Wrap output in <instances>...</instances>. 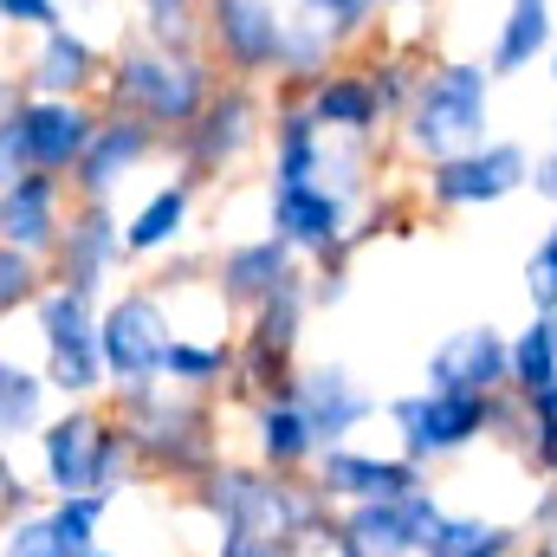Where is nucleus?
Wrapping results in <instances>:
<instances>
[{
    "label": "nucleus",
    "mask_w": 557,
    "mask_h": 557,
    "mask_svg": "<svg viewBox=\"0 0 557 557\" xmlns=\"http://www.w3.org/2000/svg\"><path fill=\"white\" fill-rule=\"evenodd\" d=\"M421 557H525V525H506L486 512H441L434 545Z\"/></svg>",
    "instance_id": "obj_32"
},
{
    "label": "nucleus",
    "mask_w": 557,
    "mask_h": 557,
    "mask_svg": "<svg viewBox=\"0 0 557 557\" xmlns=\"http://www.w3.org/2000/svg\"><path fill=\"white\" fill-rule=\"evenodd\" d=\"M52 409H59V396H52L46 370L26 363V357H13V350H0V447L33 441Z\"/></svg>",
    "instance_id": "obj_31"
},
{
    "label": "nucleus",
    "mask_w": 557,
    "mask_h": 557,
    "mask_svg": "<svg viewBox=\"0 0 557 557\" xmlns=\"http://www.w3.org/2000/svg\"><path fill=\"white\" fill-rule=\"evenodd\" d=\"M169 344H175V298L156 292L149 278H124L98 298V357L111 396L162 389Z\"/></svg>",
    "instance_id": "obj_8"
},
{
    "label": "nucleus",
    "mask_w": 557,
    "mask_h": 557,
    "mask_svg": "<svg viewBox=\"0 0 557 557\" xmlns=\"http://www.w3.org/2000/svg\"><path fill=\"white\" fill-rule=\"evenodd\" d=\"M33 460H39L46 499H65V493H111L117 499L137 480L131 428L111 403H59L46 428L33 434Z\"/></svg>",
    "instance_id": "obj_3"
},
{
    "label": "nucleus",
    "mask_w": 557,
    "mask_h": 557,
    "mask_svg": "<svg viewBox=\"0 0 557 557\" xmlns=\"http://www.w3.org/2000/svg\"><path fill=\"white\" fill-rule=\"evenodd\" d=\"M65 214H72V182H59V175H33L26 169V175H13L0 188V240L33 253V260H46L59 247Z\"/></svg>",
    "instance_id": "obj_24"
},
{
    "label": "nucleus",
    "mask_w": 557,
    "mask_h": 557,
    "mask_svg": "<svg viewBox=\"0 0 557 557\" xmlns=\"http://www.w3.org/2000/svg\"><path fill=\"white\" fill-rule=\"evenodd\" d=\"M39 331V370L52 383L59 403H104V357H98V298L72 292V285H46L39 305L26 311Z\"/></svg>",
    "instance_id": "obj_10"
},
{
    "label": "nucleus",
    "mask_w": 557,
    "mask_h": 557,
    "mask_svg": "<svg viewBox=\"0 0 557 557\" xmlns=\"http://www.w3.org/2000/svg\"><path fill=\"white\" fill-rule=\"evenodd\" d=\"M305 324H311V292L305 278H292L273 292L260 311L240 318V344H234V383L227 403L253 409V403H292L298 396V370H305Z\"/></svg>",
    "instance_id": "obj_9"
},
{
    "label": "nucleus",
    "mask_w": 557,
    "mask_h": 557,
    "mask_svg": "<svg viewBox=\"0 0 557 557\" xmlns=\"http://www.w3.org/2000/svg\"><path fill=\"white\" fill-rule=\"evenodd\" d=\"M421 0H292V20L311 26L331 52H357L376 39L389 13H416Z\"/></svg>",
    "instance_id": "obj_30"
},
{
    "label": "nucleus",
    "mask_w": 557,
    "mask_h": 557,
    "mask_svg": "<svg viewBox=\"0 0 557 557\" xmlns=\"http://www.w3.org/2000/svg\"><path fill=\"white\" fill-rule=\"evenodd\" d=\"M85 557H117V552H104V545H98V552H85Z\"/></svg>",
    "instance_id": "obj_49"
},
{
    "label": "nucleus",
    "mask_w": 557,
    "mask_h": 557,
    "mask_svg": "<svg viewBox=\"0 0 557 557\" xmlns=\"http://www.w3.org/2000/svg\"><path fill=\"white\" fill-rule=\"evenodd\" d=\"M389 434H396V454L416 460V467H441L480 441H519L525 428V403L506 389V396H447V389H409L396 396L389 409Z\"/></svg>",
    "instance_id": "obj_6"
},
{
    "label": "nucleus",
    "mask_w": 557,
    "mask_h": 557,
    "mask_svg": "<svg viewBox=\"0 0 557 557\" xmlns=\"http://www.w3.org/2000/svg\"><path fill=\"white\" fill-rule=\"evenodd\" d=\"M0 557H72V552L59 545V532H52V519L39 506V512H20V519L0 525Z\"/></svg>",
    "instance_id": "obj_39"
},
{
    "label": "nucleus",
    "mask_w": 557,
    "mask_h": 557,
    "mask_svg": "<svg viewBox=\"0 0 557 557\" xmlns=\"http://www.w3.org/2000/svg\"><path fill=\"white\" fill-rule=\"evenodd\" d=\"M201 52L221 78L273 85L285 59V7L278 0H201Z\"/></svg>",
    "instance_id": "obj_12"
},
{
    "label": "nucleus",
    "mask_w": 557,
    "mask_h": 557,
    "mask_svg": "<svg viewBox=\"0 0 557 557\" xmlns=\"http://www.w3.org/2000/svg\"><path fill=\"white\" fill-rule=\"evenodd\" d=\"M195 201H201L195 182H182V175L156 182L137 208L124 214V260L131 267H156L162 253H175L188 240V227H195Z\"/></svg>",
    "instance_id": "obj_25"
},
{
    "label": "nucleus",
    "mask_w": 557,
    "mask_h": 557,
    "mask_svg": "<svg viewBox=\"0 0 557 557\" xmlns=\"http://www.w3.org/2000/svg\"><path fill=\"white\" fill-rule=\"evenodd\" d=\"M208 557H292V545L267 539V532H214V552Z\"/></svg>",
    "instance_id": "obj_43"
},
{
    "label": "nucleus",
    "mask_w": 557,
    "mask_h": 557,
    "mask_svg": "<svg viewBox=\"0 0 557 557\" xmlns=\"http://www.w3.org/2000/svg\"><path fill=\"white\" fill-rule=\"evenodd\" d=\"M98 117H104L98 98H26V104L13 111L26 169H33V175L72 182V169H78L85 143H91V131H98Z\"/></svg>",
    "instance_id": "obj_19"
},
{
    "label": "nucleus",
    "mask_w": 557,
    "mask_h": 557,
    "mask_svg": "<svg viewBox=\"0 0 557 557\" xmlns=\"http://www.w3.org/2000/svg\"><path fill=\"white\" fill-rule=\"evenodd\" d=\"M46 285H52L46 260H33V253H20V247L0 240V324H13L20 311H33Z\"/></svg>",
    "instance_id": "obj_38"
},
{
    "label": "nucleus",
    "mask_w": 557,
    "mask_h": 557,
    "mask_svg": "<svg viewBox=\"0 0 557 557\" xmlns=\"http://www.w3.org/2000/svg\"><path fill=\"white\" fill-rule=\"evenodd\" d=\"M137 33L169 52H201V0H137Z\"/></svg>",
    "instance_id": "obj_36"
},
{
    "label": "nucleus",
    "mask_w": 557,
    "mask_h": 557,
    "mask_svg": "<svg viewBox=\"0 0 557 557\" xmlns=\"http://www.w3.org/2000/svg\"><path fill=\"white\" fill-rule=\"evenodd\" d=\"M350 201L331 195L324 182H267V234L285 240L305 267L318 260H350Z\"/></svg>",
    "instance_id": "obj_15"
},
{
    "label": "nucleus",
    "mask_w": 557,
    "mask_h": 557,
    "mask_svg": "<svg viewBox=\"0 0 557 557\" xmlns=\"http://www.w3.org/2000/svg\"><path fill=\"white\" fill-rule=\"evenodd\" d=\"M311 486L331 506H370V499H403L428 486V467L403 460L396 447H363V441H337L311 460Z\"/></svg>",
    "instance_id": "obj_16"
},
{
    "label": "nucleus",
    "mask_w": 557,
    "mask_h": 557,
    "mask_svg": "<svg viewBox=\"0 0 557 557\" xmlns=\"http://www.w3.org/2000/svg\"><path fill=\"white\" fill-rule=\"evenodd\" d=\"M441 512H447V506H441L434 480H428L421 493H403V499L337 506L331 539H324V557H421L434 545Z\"/></svg>",
    "instance_id": "obj_13"
},
{
    "label": "nucleus",
    "mask_w": 557,
    "mask_h": 557,
    "mask_svg": "<svg viewBox=\"0 0 557 557\" xmlns=\"http://www.w3.org/2000/svg\"><path fill=\"white\" fill-rule=\"evenodd\" d=\"M532 188V149L512 137H486L460 156H441L421 169V208L434 214H480V208H499L512 195Z\"/></svg>",
    "instance_id": "obj_11"
},
{
    "label": "nucleus",
    "mask_w": 557,
    "mask_h": 557,
    "mask_svg": "<svg viewBox=\"0 0 557 557\" xmlns=\"http://www.w3.org/2000/svg\"><path fill=\"white\" fill-rule=\"evenodd\" d=\"M331 137L311 124V111L298 98L273 91V131H267V182H318Z\"/></svg>",
    "instance_id": "obj_29"
},
{
    "label": "nucleus",
    "mask_w": 557,
    "mask_h": 557,
    "mask_svg": "<svg viewBox=\"0 0 557 557\" xmlns=\"http://www.w3.org/2000/svg\"><path fill=\"white\" fill-rule=\"evenodd\" d=\"M305 421H311V434H318V447H337V441H357L370 421H376V396L363 389V376L350 370V363H305L298 370V396H292Z\"/></svg>",
    "instance_id": "obj_23"
},
{
    "label": "nucleus",
    "mask_w": 557,
    "mask_h": 557,
    "mask_svg": "<svg viewBox=\"0 0 557 557\" xmlns=\"http://www.w3.org/2000/svg\"><path fill=\"white\" fill-rule=\"evenodd\" d=\"M525 305L532 311H557V208L539 234V247L525 253Z\"/></svg>",
    "instance_id": "obj_40"
},
{
    "label": "nucleus",
    "mask_w": 557,
    "mask_h": 557,
    "mask_svg": "<svg viewBox=\"0 0 557 557\" xmlns=\"http://www.w3.org/2000/svg\"><path fill=\"white\" fill-rule=\"evenodd\" d=\"M13 175H26V149H20V124L0 117V188H7Z\"/></svg>",
    "instance_id": "obj_44"
},
{
    "label": "nucleus",
    "mask_w": 557,
    "mask_h": 557,
    "mask_svg": "<svg viewBox=\"0 0 557 557\" xmlns=\"http://www.w3.org/2000/svg\"><path fill=\"white\" fill-rule=\"evenodd\" d=\"M506 376H512V331L499 324H460L421 363V389L447 396H506Z\"/></svg>",
    "instance_id": "obj_18"
},
{
    "label": "nucleus",
    "mask_w": 557,
    "mask_h": 557,
    "mask_svg": "<svg viewBox=\"0 0 557 557\" xmlns=\"http://www.w3.org/2000/svg\"><path fill=\"white\" fill-rule=\"evenodd\" d=\"M267 131H273V98H267V85L221 78V85L208 91L201 117L169 137V162H175L182 182L214 188V182H227L234 169H247V162L267 149Z\"/></svg>",
    "instance_id": "obj_7"
},
{
    "label": "nucleus",
    "mask_w": 557,
    "mask_h": 557,
    "mask_svg": "<svg viewBox=\"0 0 557 557\" xmlns=\"http://www.w3.org/2000/svg\"><path fill=\"white\" fill-rule=\"evenodd\" d=\"M532 195H539L545 208H557V124H552V149L532 162Z\"/></svg>",
    "instance_id": "obj_45"
},
{
    "label": "nucleus",
    "mask_w": 557,
    "mask_h": 557,
    "mask_svg": "<svg viewBox=\"0 0 557 557\" xmlns=\"http://www.w3.org/2000/svg\"><path fill=\"white\" fill-rule=\"evenodd\" d=\"M292 98L311 111V124L324 137H337V143H383V131H389V111H383L363 59H350V52L331 72H318L305 91H292Z\"/></svg>",
    "instance_id": "obj_20"
},
{
    "label": "nucleus",
    "mask_w": 557,
    "mask_h": 557,
    "mask_svg": "<svg viewBox=\"0 0 557 557\" xmlns=\"http://www.w3.org/2000/svg\"><path fill=\"white\" fill-rule=\"evenodd\" d=\"M104 65H111V52L98 39H85L78 26H52V33H39L26 46L20 78H26L33 98H98L104 91Z\"/></svg>",
    "instance_id": "obj_22"
},
{
    "label": "nucleus",
    "mask_w": 557,
    "mask_h": 557,
    "mask_svg": "<svg viewBox=\"0 0 557 557\" xmlns=\"http://www.w3.org/2000/svg\"><path fill=\"white\" fill-rule=\"evenodd\" d=\"M124 428H131V454H137L143 480H162V486H201L221 460H227V441H221V403L214 396H182V389H143V396H104Z\"/></svg>",
    "instance_id": "obj_2"
},
{
    "label": "nucleus",
    "mask_w": 557,
    "mask_h": 557,
    "mask_svg": "<svg viewBox=\"0 0 557 557\" xmlns=\"http://www.w3.org/2000/svg\"><path fill=\"white\" fill-rule=\"evenodd\" d=\"M525 557H557V486H539L525 519Z\"/></svg>",
    "instance_id": "obj_42"
},
{
    "label": "nucleus",
    "mask_w": 557,
    "mask_h": 557,
    "mask_svg": "<svg viewBox=\"0 0 557 557\" xmlns=\"http://www.w3.org/2000/svg\"><path fill=\"white\" fill-rule=\"evenodd\" d=\"M421 221V195L409 188H370L363 201H357V214H350V260L363 253V247H376V240H396V234H416Z\"/></svg>",
    "instance_id": "obj_34"
},
{
    "label": "nucleus",
    "mask_w": 557,
    "mask_h": 557,
    "mask_svg": "<svg viewBox=\"0 0 557 557\" xmlns=\"http://www.w3.org/2000/svg\"><path fill=\"white\" fill-rule=\"evenodd\" d=\"M545 65H552V78H557V46H552V59H545Z\"/></svg>",
    "instance_id": "obj_48"
},
{
    "label": "nucleus",
    "mask_w": 557,
    "mask_h": 557,
    "mask_svg": "<svg viewBox=\"0 0 557 557\" xmlns=\"http://www.w3.org/2000/svg\"><path fill=\"white\" fill-rule=\"evenodd\" d=\"M188 506L214 532H267L285 539L292 557H324L337 506L311 486V473H267L260 460H221L201 486H188Z\"/></svg>",
    "instance_id": "obj_1"
},
{
    "label": "nucleus",
    "mask_w": 557,
    "mask_h": 557,
    "mask_svg": "<svg viewBox=\"0 0 557 557\" xmlns=\"http://www.w3.org/2000/svg\"><path fill=\"white\" fill-rule=\"evenodd\" d=\"M124 267L131 260H124V214H117V201H78L72 195L65 234L46 253L52 285H72L85 298H104L111 285H124Z\"/></svg>",
    "instance_id": "obj_14"
},
{
    "label": "nucleus",
    "mask_w": 557,
    "mask_h": 557,
    "mask_svg": "<svg viewBox=\"0 0 557 557\" xmlns=\"http://www.w3.org/2000/svg\"><path fill=\"white\" fill-rule=\"evenodd\" d=\"M519 454H525V467L557 486V376L525 403V428H519Z\"/></svg>",
    "instance_id": "obj_37"
},
{
    "label": "nucleus",
    "mask_w": 557,
    "mask_h": 557,
    "mask_svg": "<svg viewBox=\"0 0 557 557\" xmlns=\"http://www.w3.org/2000/svg\"><path fill=\"white\" fill-rule=\"evenodd\" d=\"M52 26H65V0H0V33L39 39V33H52Z\"/></svg>",
    "instance_id": "obj_41"
},
{
    "label": "nucleus",
    "mask_w": 557,
    "mask_h": 557,
    "mask_svg": "<svg viewBox=\"0 0 557 557\" xmlns=\"http://www.w3.org/2000/svg\"><path fill=\"white\" fill-rule=\"evenodd\" d=\"M493 85L499 78L486 72V59H434V65H421L409 111L389 124L396 149L428 169L441 156H460V149L486 143L493 137Z\"/></svg>",
    "instance_id": "obj_5"
},
{
    "label": "nucleus",
    "mask_w": 557,
    "mask_h": 557,
    "mask_svg": "<svg viewBox=\"0 0 557 557\" xmlns=\"http://www.w3.org/2000/svg\"><path fill=\"white\" fill-rule=\"evenodd\" d=\"M33 91H26V78H20V65H0V117H13L20 104H26Z\"/></svg>",
    "instance_id": "obj_46"
},
{
    "label": "nucleus",
    "mask_w": 557,
    "mask_h": 557,
    "mask_svg": "<svg viewBox=\"0 0 557 557\" xmlns=\"http://www.w3.org/2000/svg\"><path fill=\"white\" fill-rule=\"evenodd\" d=\"M552 376H557V311H532L512 331V376H506V389L519 403H532Z\"/></svg>",
    "instance_id": "obj_33"
},
{
    "label": "nucleus",
    "mask_w": 557,
    "mask_h": 557,
    "mask_svg": "<svg viewBox=\"0 0 557 557\" xmlns=\"http://www.w3.org/2000/svg\"><path fill=\"white\" fill-rule=\"evenodd\" d=\"M234 344H240V318L234 324H201V331L175 324L162 383L182 389V396H227V383H234Z\"/></svg>",
    "instance_id": "obj_26"
},
{
    "label": "nucleus",
    "mask_w": 557,
    "mask_h": 557,
    "mask_svg": "<svg viewBox=\"0 0 557 557\" xmlns=\"http://www.w3.org/2000/svg\"><path fill=\"white\" fill-rule=\"evenodd\" d=\"M552 46H557L552 0H506V13L486 39V72L493 78H525V72H539V59H552Z\"/></svg>",
    "instance_id": "obj_27"
},
{
    "label": "nucleus",
    "mask_w": 557,
    "mask_h": 557,
    "mask_svg": "<svg viewBox=\"0 0 557 557\" xmlns=\"http://www.w3.org/2000/svg\"><path fill=\"white\" fill-rule=\"evenodd\" d=\"M162 156H169L162 131H149L131 111H104L91 143H85V156H78V169H72V195L78 201H117V188L131 175H143L149 162H162Z\"/></svg>",
    "instance_id": "obj_17"
},
{
    "label": "nucleus",
    "mask_w": 557,
    "mask_h": 557,
    "mask_svg": "<svg viewBox=\"0 0 557 557\" xmlns=\"http://www.w3.org/2000/svg\"><path fill=\"white\" fill-rule=\"evenodd\" d=\"M111 506H117L111 493H65V499H46V519H52V532H59L65 552L85 557V552H98Z\"/></svg>",
    "instance_id": "obj_35"
},
{
    "label": "nucleus",
    "mask_w": 557,
    "mask_h": 557,
    "mask_svg": "<svg viewBox=\"0 0 557 557\" xmlns=\"http://www.w3.org/2000/svg\"><path fill=\"white\" fill-rule=\"evenodd\" d=\"M318 434L298 403H253L247 409V460H260L267 473H311L318 460Z\"/></svg>",
    "instance_id": "obj_28"
},
{
    "label": "nucleus",
    "mask_w": 557,
    "mask_h": 557,
    "mask_svg": "<svg viewBox=\"0 0 557 557\" xmlns=\"http://www.w3.org/2000/svg\"><path fill=\"white\" fill-rule=\"evenodd\" d=\"M292 278H305V260L273 240V234H247V240H227L221 253H214V267H208V285H214V298L234 311V318H247V311H260L273 292H285Z\"/></svg>",
    "instance_id": "obj_21"
},
{
    "label": "nucleus",
    "mask_w": 557,
    "mask_h": 557,
    "mask_svg": "<svg viewBox=\"0 0 557 557\" xmlns=\"http://www.w3.org/2000/svg\"><path fill=\"white\" fill-rule=\"evenodd\" d=\"M13 480H20V467H13V460H7V447H0V493H7Z\"/></svg>",
    "instance_id": "obj_47"
},
{
    "label": "nucleus",
    "mask_w": 557,
    "mask_h": 557,
    "mask_svg": "<svg viewBox=\"0 0 557 557\" xmlns=\"http://www.w3.org/2000/svg\"><path fill=\"white\" fill-rule=\"evenodd\" d=\"M214 85H221V72H214L208 52H169V46H149L143 33H131L124 46H111L98 104L104 111H131L149 131L175 137V131H188L201 117Z\"/></svg>",
    "instance_id": "obj_4"
}]
</instances>
